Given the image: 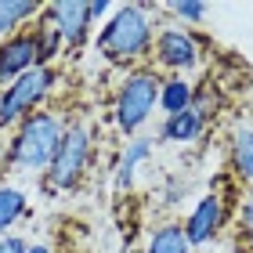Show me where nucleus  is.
I'll list each match as a JSON object with an SVG mask.
<instances>
[{
    "label": "nucleus",
    "instance_id": "obj_12",
    "mask_svg": "<svg viewBox=\"0 0 253 253\" xmlns=\"http://www.w3.org/2000/svg\"><path fill=\"white\" fill-rule=\"evenodd\" d=\"M40 11H43L40 0H0V40L22 33V26L29 18H37Z\"/></svg>",
    "mask_w": 253,
    "mask_h": 253
},
{
    "label": "nucleus",
    "instance_id": "obj_5",
    "mask_svg": "<svg viewBox=\"0 0 253 253\" xmlns=\"http://www.w3.org/2000/svg\"><path fill=\"white\" fill-rule=\"evenodd\" d=\"M54 80H58V73L51 65H37L26 76H18L15 84L0 87V126L22 123L26 116H33L43 105V98L51 94Z\"/></svg>",
    "mask_w": 253,
    "mask_h": 253
},
{
    "label": "nucleus",
    "instance_id": "obj_20",
    "mask_svg": "<svg viewBox=\"0 0 253 253\" xmlns=\"http://www.w3.org/2000/svg\"><path fill=\"white\" fill-rule=\"evenodd\" d=\"M243 232H246V243H250V250H253V199L250 203H243Z\"/></svg>",
    "mask_w": 253,
    "mask_h": 253
},
{
    "label": "nucleus",
    "instance_id": "obj_8",
    "mask_svg": "<svg viewBox=\"0 0 253 253\" xmlns=\"http://www.w3.org/2000/svg\"><path fill=\"white\" fill-rule=\"evenodd\" d=\"M29 69H37V33L22 29L15 37L0 40V87L15 84Z\"/></svg>",
    "mask_w": 253,
    "mask_h": 253
},
{
    "label": "nucleus",
    "instance_id": "obj_3",
    "mask_svg": "<svg viewBox=\"0 0 253 253\" xmlns=\"http://www.w3.org/2000/svg\"><path fill=\"white\" fill-rule=\"evenodd\" d=\"M90 134L87 123H65V134L58 148H54V159L51 167L43 170V181H47V192H73L87 174V163H90Z\"/></svg>",
    "mask_w": 253,
    "mask_h": 253
},
{
    "label": "nucleus",
    "instance_id": "obj_17",
    "mask_svg": "<svg viewBox=\"0 0 253 253\" xmlns=\"http://www.w3.org/2000/svg\"><path fill=\"white\" fill-rule=\"evenodd\" d=\"M37 33V65H51L54 58H58V54L65 51V43H62V37L58 33H54L47 22H43V26H37L33 29Z\"/></svg>",
    "mask_w": 253,
    "mask_h": 253
},
{
    "label": "nucleus",
    "instance_id": "obj_4",
    "mask_svg": "<svg viewBox=\"0 0 253 253\" xmlns=\"http://www.w3.org/2000/svg\"><path fill=\"white\" fill-rule=\"evenodd\" d=\"M159 84H163V76L156 73V69H134V73H126L120 94H116V126L123 134H137L141 126L152 120V112L159 105Z\"/></svg>",
    "mask_w": 253,
    "mask_h": 253
},
{
    "label": "nucleus",
    "instance_id": "obj_18",
    "mask_svg": "<svg viewBox=\"0 0 253 253\" xmlns=\"http://www.w3.org/2000/svg\"><path fill=\"white\" fill-rule=\"evenodd\" d=\"M167 11H174L181 22H203L206 15H210V7L195 4V0H174V4H167Z\"/></svg>",
    "mask_w": 253,
    "mask_h": 253
},
{
    "label": "nucleus",
    "instance_id": "obj_19",
    "mask_svg": "<svg viewBox=\"0 0 253 253\" xmlns=\"http://www.w3.org/2000/svg\"><path fill=\"white\" fill-rule=\"evenodd\" d=\"M0 253H29V243L22 235H0Z\"/></svg>",
    "mask_w": 253,
    "mask_h": 253
},
{
    "label": "nucleus",
    "instance_id": "obj_13",
    "mask_svg": "<svg viewBox=\"0 0 253 253\" xmlns=\"http://www.w3.org/2000/svg\"><path fill=\"white\" fill-rule=\"evenodd\" d=\"M195 101V90L185 76H170L159 84V109L167 112V116H174V112H185L188 105Z\"/></svg>",
    "mask_w": 253,
    "mask_h": 253
},
{
    "label": "nucleus",
    "instance_id": "obj_15",
    "mask_svg": "<svg viewBox=\"0 0 253 253\" xmlns=\"http://www.w3.org/2000/svg\"><path fill=\"white\" fill-rule=\"evenodd\" d=\"M145 253H192V243L185 235V224H163V228H156Z\"/></svg>",
    "mask_w": 253,
    "mask_h": 253
},
{
    "label": "nucleus",
    "instance_id": "obj_11",
    "mask_svg": "<svg viewBox=\"0 0 253 253\" xmlns=\"http://www.w3.org/2000/svg\"><path fill=\"white\" fill-rule=\"evenodd\" d=\"M203 130H206V112L195 109V105H188L185 112H174V116L163 120L159 137H163V141H174V145H188V141H195Z\"/></svg>",
    "mask_w": 253,
    "mask_h": 253
},
{
    "label": "nucleus",
    "instance_id": "obj_6",
    "mask_svg": "<svg viewBox=\"0 0 253 253\" xmlns=\"http://www.w3.org/2000/svg\"><path fill=\"white\" fill-rule=\"evenodd\" d=\"M40 18L62 37L65 47H84V40L90 37V26H94L87 0H51V4H43Z\"/></svg>",
    "mask_w": 253,
    "mask_h": 253
},
{
    "label": "nucleus",
    "instance_id": "obj_21",
    "mask_svg": "<svg viewBox=\"0 0 253 253\" xmlns=\"http://www.w3.org/2000/svg\"><path fill=\"white\" fill-rule=\"evenodd\" d=\"M29 253H51V246H43V243H33V246H29Z\"/></svg>",
    "mask_w": 253,
    "mask_h": 253
},
{
    "label": "nucleus",
    "instance_id": "obj_22",
    "mask_svg": "<svg viewBox=\"0 0 253 253\" xmlns=\"http://www.w3.org/2000/svg\"><path fill=\"white\" fill-rule=\"evenodd\" d=\"M4 156H7V148H4V141H0V163H4Z\"/></svg>",
    "mask_w": 253,
    "mask_h": 253
},
{
    "label": "nucleus",
    "instance_id": "obj_14",
    "mask_svg": "<svg viewBox=\"0 0 253 253\" xmlns=\"http://www.w3.org/2000/svg\"><path fill=\"white\" fill-rule=\"evenodd\" d=\"M232 167L243 181L253 185V126H235L232 130Z\"/></svg>",
    "mask_w": 253,
    "mask_h": 253
},
{
    "label": "nucleus",
    "instance_id": "obj_10",
    "mask_svg": "<svg viewBox=\"0 0 253 253\" xmlns=\"http://www.w3.org/2000/svg\"><path fill=\"white\" fill-rule=\"evenodd\" d=\"M148 159H152V137H130L126 148L120 152V159H116V188L120 192L134 188L137 170H141Z\"/></svg>",
    "mask_w": 253,
    "mask_h": 253
},
{
    "label": "nucleus",
    "instance_id": "obj_9",
    "mask_svg": "<svg viewBox=\"0 0 253 253\" xmlns=\"http://www.w3.org/2000/svg\"><path fill=\"white\" fill-rule=\"evenodd\" d=\"M221 221H224V203H221V195H203V199L195 203V210L188 213V221H185L188 243H192V246L210 243V239L217 235V228H221Z\"/></svg>",
    "mask_w": 253,
    "mask_h": 253
},
{
    "label": "nucleus",
    "instance_id": "obj_2",
    "mask_svg": "<svg viewBox=\"0 0 253 253\" xmlns=\"http://www.w3.org/2000/svg\"><path fill=\"white\" fill-rule=\"evenodd\" d=\"M62 134H65L62 116H54V112H47V109H37L33 116H26L15 126L4 159L15 170H22V174H40V170L51 167Z\"/></svg>",
    "mask_w": 253,
    "mask_h": 253
},
{
    "label": "nucleus",
    "instance_id": "obj_7",
    "mask_svg": "<svg viewBox=\"0 0 253 253\" xmlns=\"http://www.w3.org/2000/svg\"><path fill=\"white\" fill-rule=\"evenodd\" d=\"M152 51H156V62L163 69H170L174 76H181V73H188V69L199 65V43H195V37L188 29H177V26L159 29Z\"/></svg>",
    "mask_w": 253,
    "mask_h": 253
},
{
    "label": "nucleus",
    "instance_id": "obj_16",
    "mask_svg": "<svg viewBox=\"0 0 253 253\" xmlns=\"http://www.w3.org/2000/svg\"><path fill=\"white\" fill-rule=\"evenodd\" d=\"M22 213H26V195L18 188H11V185H0V235H4Z\"/></svg>",
    "mask_w": 253,
    "mask_h": 253
},
{
    "label": "nucleus",
    "instance_id": "obj_1",
    "mask_svg": "<svg viewBox=\"0 0 253 253\" xmlns=\"http://www.w3.org/2000/svg\"><path fill=\"white\" fill-rule=\"evenodd\" d=\"M156 43L152 18H148L145 4H123L112 11V18L98 33V51L105 54L112 65H134L141 62Z\"/></svg>",
    "mask_w": 253,
    "mask_h": 253
}]
</instances>
